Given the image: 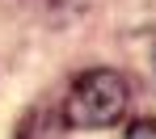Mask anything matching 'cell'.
Wrapping results in <instances>:
<instances>
[{
  "instance_id": "2",
  "label": "cell",
  "mask_w": 156,
  "mask_h": 139,
  "mask_svg": "<svg viewBox=\"0 0 156 139\" xmlns=\"http://www.w3.org/2000/svg\"><path fill=\"white\" fill-rule=\"evenodd\" d=\"M127 139H156V118H139L127 131Z\"/></svg>"
},
{
  "instance_id": "1",
  "label": "cell",
  "mask_w": 156,
  "mask_h": 139,
  "mask_svg": "<svg viewBox=\"0 0 156 139\" xmlns=\"http://www.w3.org/2000/svg\"><path fill=\"white\" fill-rule=\"evenodd\" d=\"M131 89L110 68H89L68 84L63 97V122L68 127H114L127 114Z\"/></svg>"
}]
</instances>
